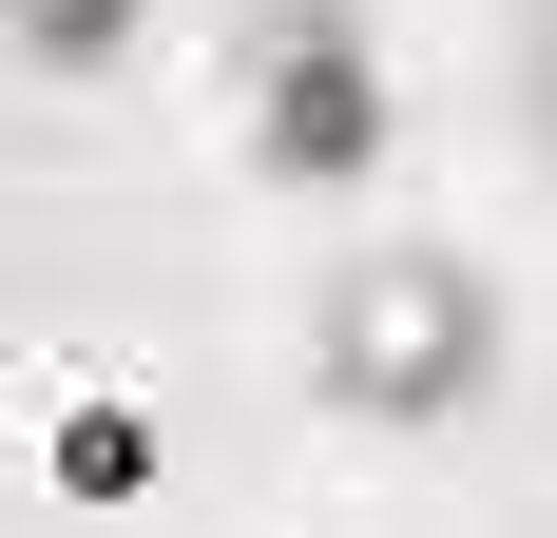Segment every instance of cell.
<instances>
[{
    "instance_id": "cell-1",
    "label": "cell",
    "mask_w": 557,
    "mask_h": 538,
    "mask_svg": "<svg viewBox=\"0 0 557 538\" xmlns=\"http://www.w3.org/2000/svg\"><path fill=\"white\" fill-rule=\"evenodd\" d=\"M308 384H327L346 424L385 442H443L500 404V269L461 250H346L327 289H308Z\"/></svg>"
},
{
    "instance_id": "cell-2",
    "label": "cell",
    "mask_w": 557,
    "mask_h": 538,
    "mask_svg": "<svg viewBox=\"0 0 557 538\" xmlns=\"http://www.w3.org/2000/svg\"><path fill=\"white\" fill-rule=\"evenodd\" d=\"M231 155L270 193H346L385 155V39H366V0H231Z\"/></svg>"
},
{
    "instance_id": "cell-3",
    "label": "cell",
    "mask_w": 557,
    "mask_h": 538,
    "mask_svg": "<svg viewBox=\"0 0 557 538\" xmlns=\"http://www.w3.org/2000/svg\"><path fill=\"white\" fill-rule=\"evenodd\" d=\"M135 481H154V404L77 384V404H58V500H135Z\"/></svg>"
},
{
    "instance_id": "cell-4",
    "label": "cell",
    "mask_w": 557,
    "mask_h": 538,
    "mask_svg": "<svg viewBox=\"0 0 557 538\" xmlns=\"http://www.w3.org/2000/svg\"><path fill=\"white\" fill-rule=\"evenodd\" d=\"M135 20H154V0H0V39L39 58V77H115V58H135Z\"/></svg>"
},
{
    "instance_id": "cell-5",
    "label": "cell",
    "mask_w": 557,
    "mask_h": 538,
    "mask_svg": "<svg viewBox=\"0 0 557 538\" xmlns=\"http://www.w3.org/2000/svg\"><path fill=\"white\" fill-rule=\"evenodd\" d=\"M519 115H539V173H557V0H519Z\"/></svg>"
}]
</instances>
